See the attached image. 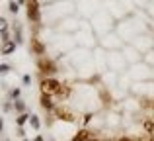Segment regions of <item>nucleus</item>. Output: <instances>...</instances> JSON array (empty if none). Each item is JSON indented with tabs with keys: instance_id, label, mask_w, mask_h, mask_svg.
<instances>
[{
	"instance_id": "f257e3e1",
	"label": "nucleus",
	"mask_w": 154,
	"mask_h": 141,
	"mask_svg": "<svg viewBox=\"0 0 154 141\" xmlns=\"http://www.w3.org/2000/svg\"><path fill=\"white\" fill-rule=\"evenodd\" d=\"M59 88H60V82H59V80H55V79H45L41 82L43 94H57V92H59Z\"/></svg>"
},
{
	"instance_id": "f03ea898",
	"label": "nucleus",
	"mask_w": 154,
	"mask_h": 141,
	"mask_svg": "<svg viewBox=\"0 0 154 141\" xmlns=\"http://www.w3.org/2000/svg\"><path fill=\"white\" fill-rule=\"evenodd\" d=\"M27 2V18L31 22H39V4L37 0H26Z\"/></svg>"
},
{
	"instance_id": "7ed1b4c3",
	"label": "nucleus",
	"mask_w": 154,
	"mask_h": 141,
	"mask_svg": "<svg viewBox=\"0 0 154 141\" xmlns=\"http://www.w3.org/2000/svg\"><path fill=\"white\" fill-rule=\"evenodd\" d=\"M39 69H41L43 72H49V75H53V72H57V67H55V63L49 61V59H41L39 61Z\"/></svg>"
},
{
	"instance_id": "20e7f679",
	"label": "nucleus",
	"mask_w": 154,
	"mask_h": 141,
	"mask_svg": "<svg viewBox=\"0 0 154 141\" xmlns=\"http://www.w3.org/2000/svg\"><path fill=\"white\" fill-rule=\"evenodd\" d=\"M57 114H59V118H63L64 122H72V120H74V116H72L70 112H66V110H60V108L57 110Z\"/></svg>"
},
{
	"instance_id": "39448f33",
	"label": "nucleus",
	"mask_w": 154,
	"mask_h": 141,
	"mask_svg": "<svg viewBox=\"0 0 154 141\" xmlns=\"http://www.w3.org/2000/svg\"><path fill=\"white\" fill-rule=\"evenodd\" d=\"M41 106L47 108V110H49V108H53V102H51L49 94H43V96H41Z\"/></svg>"
},
{
	"instance_id": "423d86ee",
	"label": "nucleus",
	"mask_w": 154,
	"mask_h": 141,
	"mask_svg": "<svg viewBox=\"0 0 154 141\" xmlns=\"http://www.w3.org/2000/svg\"><path fill=\"white\" fill-rule=\"evenodd\" d=\"M31 45H33V51H35V53H37V55H41V53H45V47H43V45H41V43H39V41H37V39H33V43H31Z\"/></svg>"
},
{
	"instance_id": "0eeeda50",
	"label": "nucleus",
	"mask_w": 154,
	"mask_h": 141,
	"mask_svg": "<svg viewBox=\"0 0 154 141\" xmlns=\"http://www.w3.org/2000/svg\"><path fill=\"white\" fill-rule=\"evenodd\" d=\"M144 130H146V133L154 135V120H146L144 122Z\"/></svg>"
},
{
	"instance_id": "6e6552de",
	"label": "nucleus",
	"mask_w": 154,
	"mask_h": 141,
	"mask_svg": "<svg viewBox=\"0 0 154 141\" xmlns=\"http://www.w3.org/2000/svg\"><path fill=\"white\" fill-rule=\"evenodd\" d=\"M14 47H16V45H14V43H12V41H8V43H6V45H4V47H2V53H4V55H8V53H12V51H14Z\"/></svg>"
},
{
	"instance_id": "1a4fd4ad",
	"label": "nucleus",
	"mask_w": 154,
	"mask_h": 141,
	"mask_svg": "<svg viewBox=\"0 0 154 141\" xmlns=\"http://www.w3.org/2000/svg\"><path fill=\"white\" fill-rule=\"evenodd\" d=\"M57 96H60V98L68 96V88H66V86H60V88H59V92H57Z\"/></svg>"
},
{
	"instance_id": "9d476101",
	"label": "nucleus",
	"mask_w": 154,
	"mask_h": 141,
	"mask_svg": "<svg viewBox=\"0 0 154 141\" xmlns=\"http://www.w3.org/2000/svg\"><path fill=\"white\" fill-rule=\"evenodd\" d=\"M10 12H14V14L18 12V4L16 2H10Z\"/></svg>"
},
{
	"instance_id": "9b49d317",
	"label": "nucleus",
	"mask_w": 154,
	"mask_h": 141,
	"mask_svg": "<svg viewBox=\"0 0 154 141\" xmlns=\"http://www.w3.org/2000/svg\"><path fill=\"white\" fill-rule=\"evenodd\" d=\"M31 126H33V127H39V122H37V118H35V116L31 118Z\"/></svg>"
},
{
	"instance_id": "f8f14e48",
	"label": "nucleus",
	"mask_w": 154,
	"mask_h": 141,
	"mask_svg": "<svg viewBox=\"0 0 154 141\" xmlns=\"http://www.w3.org/2000/svg\"><path fill=\"white\" fill-rule=\"evenodd\" d=\"M0 30H6V22H4V18H0Z\"/></svg>"
},
{
	"instance_id": "ddd939ff",
	"label": "nucleus",
	"mask_w": 154,
	"mask_h": 141,
	"mask_svg": "<svg viewBox=\"0 0 154 141\" xmlns=\"http://www.w3.org/2000/svg\"><path fill=\"white\" fill-rule=\"evenodd\" d=\"M119 141H133V139H129V137H121Z\"/></svg>"
},
{
	"instance_id": "4468645a",
	"label": "nucleus",
	"mask_w": 154,
	"mask_h": 141,
	"mask_svg": "<svg viewBox=\"0 0 154 141\" xmlns=\"http://www.w3.org/2000/svg\"><path fill=\"white\" fill-rule=\"evenodd\" d=\"M72 141H82V139H80V137H74V139H72Z\"/></svg>"
},
{
	"instance_id": "2eb2a0df",
	"label": "nucleus",
	"mask_w": 154,
	"mask_h": 141,
	"mask_svg": "<svg viewBox=\"0 0 154 141\" xmlns=\"http://www.w3.org/2000/svg\"><path fill=\"white\" fill-rule=\"evenodd\" d=\"M90 141H100V139H96V137H92V139H90Z\"/></svg>"
},
{
	"instance_id": "dca6fc26",
	"label": "nucleus",
	"mask_w": 154,
	"mask_h": 141,
	"mask_svg": "<svg viewBox=\"0 0 154 141\" xmlns=\"http://www.w3.org/2000/svg\"><path fill=\"white\" fill-rule=\"evenodd\" d=\"M35 141H43V139H41V137H37V139H35Z\"/></svg>"
},
{
	"instance_id": "f3484780",
	"label": "nucleus",
	"mask_w": 154,
	"mask_h": 141,
	"mask_svg": "<svg viewBox=\"0 0 154 141\" xmlns=\"http://www.w3.org/2000/svg\"><path fill=\"white\" fill-rule=\"evenodd\" d=\"M150 141H154V139H150Z\"/></svg>"
}]
</instances>
